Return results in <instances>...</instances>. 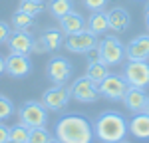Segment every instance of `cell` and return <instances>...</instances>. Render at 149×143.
Returning <instances> with one entry per match:
<instances>
[{"label": "cell", "instance_id": "1", "mask_svg": "<svg viewBox=\"0 0 149 143\" xmlns=\"http://www.w3.org/2000/svg\"><path fill=\"white\" fill-rule=\"evenodd\" d=\"M54 133L62 143H92L95 137L93 123H90L84 115H78V113L60 117L56 121Z\"/></svg>", "mask_w": 149, "mask_h": 143}, {"label": "cell", "instance_id": "2", "mask_svg": "<svg viewBox=\"0 0 149 143\" xmlns=\"http://www.w3.org/2000/svg\"><path fill=\"white\" fill-rule=\"evenodd\" d=\"M127 121L117 111H105L93 121V133L102 143H119L127 135Z\"/></svg>", "mask_w": 149, "mask_h": 143}, {"label": "cell", "instance_id": "3", "mask_svg": "<svg viewBox=\"0 0 149 143\" xmlns=\"http://www.w3.org/2000/svg\"><path fill=\"white\" fill-rule=\"evenodd\" d=\"M97 58L109 68L119 66L125 60V46L115 36H105L102 42H97Z\"/></svg>", "mask_w": 149, "mask_h": 143}, {"label": "cell", "instance_id": "4", "mask_svg": "<svg viewBox=\"0 0 149 143\" xmlns=\"http://www.w3.org/2000/svg\"><path fill=\"white\" fill-rule=\"evenodd\" d=\"M18 119L26 127L34 129V127H46L48 123V107L42 101H26L20 111H18Z\"/></svg>", "mask_w": 149, "mask_h": 143}, {"label": "cell", "instance_id": "5", "mask_svg": "<svg viewBox=\"0 0 149 143\" xmlns=\"http://www.w3.org/2000/svg\"><path fill=\"white\" fill-rule=\"evenodd\" d=\"M123 78L129 87L145 90L149 85V64L147 60H127L123 68Z\"/></svg>", "mask_w": 149, "mask_h": 143}, {"label": "cell", "instance_id": "6", "mask_svg": "<svg viewBox=\"0 0 149 143\" xmlns=\"http://www.w3.org/2000/svg\"><path fill=\"white\" fill-rule=\"evenodd\" d=\"M97 90H100V95L102 97L109 99V101H119V99H123V95L129 90V85H127L123 76L109 74L102 83H97Z\"/></svg>", "mask_w": 149, "mask_h": 143}, {"label": "cell", "instance_id": "7", "mask_svg": "<svg viewBox=\"0 0 149 143\" xmlns=\"http://www.w3.org/2000/svg\"><path fill=\"white\" fill-rule=\"evenodd\" d=\"M64 46L68 48L70 52L74 54H90L93 48H97V36L92 34L88 28L81 30V32H76V34H70L66 40H64Z\"/></svg>", "mask_w": 149, "mask_h": 143}, {"label": "cell", "instance_id": "8", "mask_svg": "<svg viewBox=\"0 0 149 143\" xmlns=\"http://www.w3.org/2000/svg\"><path fill=\"white\" fill-rule=\"evenodd\" d=\"M70 94L74 99H78L81 103H92L100 97V90H97V83L92 82L88 76H84L74 82V85L70 87Z\"/></svg>", "mask_w": 149, "mask_h": 143}, {"label": "cell", "instance_id": "9", "mask_svg": "<svg viewBox=\"0 0 149 143\" xmlns=\"http://www.w3.org/2000/svg\"><path fill=\"white\" fill-rule=\"evenodd\" d=\"M70 97V87H64V85H52L50 90L44 92V97H42V103L48 107V111H60L68 106Z\"/></svg>", "mask_w": 149, "mask_h": 143}, {"label": "cell", "instance_id": "10", "mask_svg": "<svg viewBox=\"0 0 149 143\" xmlns=\"http://www.w3.org/2000/svg\"><path fill=\"white\" fill-rule=\"evenodd\" d=\"M48 78L52 80L54 85H64V83L70 80V76H72V64H70L66 58H52L48 62Z\"/></svg>", "mask_w": 149, "mask_h": 143}, {"label": "cell", "instance_id": "11", "mask_svg": "<svg viewBox=\"0 0 149 143\" xmlns=\"http://www.w3.org/2000/svg\"><path fill=\"white\" fill-rule=\"evenodd\" d=\"M32 72V62L26 54H14L10 52V56L6 58V74L12 78H26Z\"/></svg>", "mask_w": 149, "mask_h": 143}, {"label": "cell", "instance_id": "12", "mask_svg": "<svg viewBox=\"0 0 149 143\" xmlns=\"http://www.w3.org/2000/svg\"><path fill=\"white\" fill-rule=\"evenodd\" d=\"M6 44L10 48V52H14V54H26L28 56L32 52V48H34V38H32V34L28 30H16V32L10 34Z\"/></svg>", "mask_w": 149, "mask_h": 143}, {"label": "cell", "instance_id": "13", "mask_svg": "<svg viewBox=\"0 0 149 143\" xmlns=\"http://www.w3.org/2000/svg\"><path fill=\"white\" fill-rule=\"evenodd\" d=\"M125 60H149V34H141L127 44Z\"/></svg>", "mask_w": 149, "mask_h": 143}, {"label": "cell", "instance_id": "14", "mask_svg": "<svg viewBox=\"0 0 149 143\" xmlns=\"http://www.w3.org/2000/svg\"><path fill=\"white\" fill-rule=\"evenodd\" d=\"M86 26H88V22L84 20V16H81L80 12L72 10V12H68L64 18H60V30H62L66 36L81 32V30H86Z\"/></svg>", "mask_w": 149, "mask_h": 143}, {"label": "cell", "instance_id": "15", "mask_svg": "<svg viewBox=\"0 0 149 143\" xmlns=\"http://www.w3.org/2000/svg\"><path fill=\"white\" fill-rule=\"evenodd\" d=\"M127 129H129V133L133 137H137V139H149V115L143 113V111L135 113L133 117L129 119Z\"/></svg>", "mask_w": 149, "mask_h": 143}, {"label": "cell", "instance_id": "16", "mask_svg": "<svg viewBox=\"0 0 149 143\" xmlns=\"http://www.w3.org/2000/svg\"><path fill=\"white\" fill-rule=\"evenodd\" d=\"M145 101H147V94L141 90V87H129L123 95V103L129 111H133V113H139V111H143V106H145Z\"/></svg>", "mask_w": 149, "mask_h": 143}, {"label": "cell", "instance_id": "17", "mask_svg": "<svg viewBox=\"0 0 149 143\" xmlns=\"http://www.w3.org/2000/svg\"><path fill=\"white\" fill-rule=\"evenodd\" d=\"M107 22H109V28L113 32H125L129 28V14H127L125 8H113V10L107 12Z\"/></svg>", "mask_w": 149, "mask_h": 143}, {"label": "cell", "instance_id": "18", "mask_svg": "<svg viewBox=\"0 0 149 143\" xmlns=\"http://www.w3.org/2000/svg\"><path fill=\"white\" fill-rule=\"evenodd\" d=\"M92 34L100 36V34H105V30H109V22H107V12L103 10H97V12H92L90 20H88V26H86Z\"/></svg>", "mask_w": 149, "mask_h": 143}, {"label": "cell", "instance_id": "19", "mask_svg": "<svg viewBox=\"0 0 149 143\" xmlns=\"http://www.w3.org/2000/svg\"><path fill=\"white\" fill-rule=\"evenodd\" d=\"M42 40L46 44L48 52H56V50H60V48L64 46V32L58 30V28H48L42 34Z\"/></svg>", "mask_w": 149, "mask_h": 143}, {"label": "cell", "instance_id": "20", "mask_svg": "<svg viewBox=\"0 0 149 143\" xmlns=\"http://www.w3.org/2000/svg\"><path fill=\"white\" fill-rule=\"evenodd\" d=\"M86 76H88L92 82L102 83L103 80L109 76V66H105V64H103V62H100V60H95V62H90Z\"/></svg>", "mask_w": 149, "mask_h": 143}, {"label": "cell", "instance_id": "21", "mask_svg": "<svg viewBox=\"0 0 149 143\" xmlns=\"http://www.w3.org/2000/svg\"><path fill=\"white\" fill-rule=\"evenodd\" d=\"M48 10L50 14L54 16V18H64L68 12L74 10V4H72V0H50L48 2Z\"/></svg>", "mask_w": 149, "mask_h": 143}, {"label": "cell", "instance_id": "22", "mask_svg": "<svg viewBox=\"0 0 149 143\" xmlns=\"http://www.w3.org/2000/svg\"><path fill=\"white\" fill-rule=\"evenodd\" d=\"M12 26H14L16 30H30V28L34 26V16H30V14H26V12H22V10L14 12V16H12Z\"/></svg>", "mask_w": 149, "mask_h": 143}, {"label": "cell", "instance_id": "23", "mask_svg": "<svg viewBox=\"0 0 149 143\" xmlns=\"http://www.w3.org/2000/svg\"><path fill=\"white\" fill-rule=\"evenodd\" d=\"M30 127H26L24 123H16L10 127V141L12 143H28Z\"/></svg>", "mask_w": 149, "mask_h": 143}, {"label": "cell", "instance_id": "24", "mask_svg": "<svg viewBox=\"0 0 149 143\" xmlns=\"http://www.w3.org/2000/svg\"><path fill=\"white\" fill-rule=\"evenodd\" d=\"M18 10L26 12L30 16H38L42 10H46V6H44V0H22Z\"/></svg>", "mask_w": 149, "mask_h": 143}, {"label": "cell", "instance_id": "25", "mask_svg": "<svg viewBox=\"0 0 149 143\" xmlns=\"http://www.w3.org/2000/svg\"><path fill=\"white\" fill-rule=\"evenodd\" d=\"M50 139H52V133L46 127H34L30 129V135H28V143H48Z\"/></svg>", "mask_w": 149, "mask_h": 143}, {"label": "cell", "instance_id": "26", "mask_svg": "<svg viewBox=\"0 0 149 143\" xmlns=\"http://www.w3.org/2000/svg\"><path fill=\"white\" fill-rule=\"evenodd\" d=\"M14 113V103H12L8 97H4V95H0V121H4V119H8Z\"/></svg>", "mask_w": 149, "mask_h": 143}, {"label": "cell", "instance_id": "27", "mask_svg": "<svg viewBox=\"0 0 149 143\" xmlns=\"http://www.w3.org/2000/svg\"><path fill=\"white\" fill-rule=\"evenodd\" d=\"M81 2H84V6H86L88 10L97 12V10H103V8L107 6L109 0H81Z\"/></svg>", "mask_w": 149, "mask_h": 143}, {"label": "cell", "instance_id": "28", "mask_svg": "<svg viewBox=\"0 0 149 143\" xmlns=\"http://www.w3.org/2000/svg\"><path fill=\"white\" fill-rule=\"evenodd\" d=\"M10 26L6 22H0V44H4V42H8V38H10Z\"/></svg>", "mask_w": 149, "mask_h": 143}, {"label": "cell", "instance_id": "29", "mask_svg": "<svg viewBox=\"0 0 149 143\" xmlns=\"http://www.w3.org/2000/svg\"><path fill=\"white\" fill-rule=\"evenodd\" d=\"M10 141V129L0 121V143H8Z\"/></svg>", "mask_w": 149, "mask_h": 143}, {"label": "cell", "instance_id": "30", "mask_svg": "<svg viewBox=\"0 0 149 143\" xmlns=\"http://www.w3.org/2000/svg\"><path fill=\"white\" fill-rule=\"evenodd\" d=\"M34 52H48V48H46V44H44V40L40 38V42H36L34 40V48H32Z\"/></svg>", "mask_w": 149, "mask_h": 143}, {"label": "cell", "instance_id": "31", "mask_svg": "<svg viewBox=\"0 0 149 143\" xmlns=\"http://www.w3.org/2000/svg\"><path fill=\"white\" fill-rule=\"evenodd\" d=\"M2 74H6V58L4 56H0V76Z\"/></svg>", "mask_w": 149, "mask_h": 143}, {"label": "cell", "instance_id": "32", "mask_svg": "<svg viewBox=\"0 0 149 143\" xmlns=\"http://www.w3.org/2000/svg\"><path fill=\"white\" fill-rule=\"evenodd\" d=\"M143 113H147V115H149V95H147V101H145V106H143Z\"/></svg>", "mask_w": 149, "mask_h": 143}, {"label": "cell", "instance_id": "33", "mask_svg": "<svg viewBox=\"0 0 149 143\" xmlns=\"http://www.w3.org/2000/svg\"><path fill=\"white\" fill-rule=\"evenodd\" d=\"M145 24H147V28H149V4H147V8H145Z\"/></svg>", "mask_w": 149, "mask_h": 143}, {"label": "cell", "instance_id": "34", "mask_svg": "<svg viewBox=\"0 0 149 143\" xmlns=\"http://www.w3.org/2000/svg\"><path fill=\"white\" fill-rule=\"evenodd\" d=\"M48 143H62V141H60L58 137H52V139H50V141H48Z\"/></svg>", "mask_w": 149, "mask_h": 143}, {"label": "cell", "instance_id": "35", "mask_svg": "<svg viewBox=\"0 0 149 143\" xmlns=\"http://www.w3.org/2000/svg\"><path fill=\"white\" fill-rule=\"evenodd\" d=\"M119 143H129V141H125V139H123V141H119Z\"/></svg>", "mask_w": 149, "mask_h": 143}, {"label": "cell", "instance_id": "36", "mask_svg": "<svg viewBox=\"0 0 149 143\" xmlns=\"http://www.w3.org/2000/svg\"><path fill=\"white\" fill-rule=\"evenodd\" d=\"M8 143H12V141H8Z\"/></svg>", "mask_w": 149, "mask_h": 143}]
</instances>
